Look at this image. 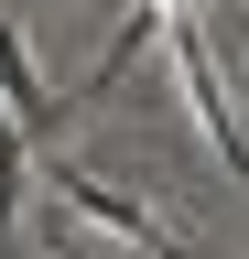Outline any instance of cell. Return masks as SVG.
Wrapping results in <instances>:
<instances>
[{
  "instance_id": "obj_4",
  "label": "cell",
  "mask_w": 249,
  "mask_h": 259,
  "mask_svg": "<svg viewBox=\"0 0 249 259\" xmlns=\"http://www.w3.org/2000/svg\"><path fill=\"white\" fill-rule=\"evenodd\" d=\"M22 151H33V141H22V130L0 119V248H11V216H22V173H33Z\"/></svg>"
},
{
  "instance_id": "obj_2",
  "label": "cell",
  "mask_w": 249,
  "mask_h": 259,
  "mask_svg": "<svg viewBox=\"0 0 249 259\" xmlns=\"http://www.w3.org/2000/svg\"><path fill=\"white\" fill-rule=\"evenodd\" d=\"M44 194H54L65 216H87V227H109V238H130V248H152V205H141V194H109V184H87L76 162H54V151H44Z\"/></svg>"
},
{
  "instance_id": "obj_3",
  "label": "cell",
  "mask_w": 249,
  "mask_h": 259,
  "mask_svg": "<svg viewBox=\"0 0 249 259\" xmlns=\"http://www.w3.org/2000/svg\"><path fill=\"white\" fill-rule=\"evenodd\" d=\"M0 108H11L22 141H54V130H65V97H44V76H33V54H22L11 22H0Z\"/></svg>"
},
{
  "instance_id": "obj_5",
  "label": "cell",
  "mask_w": 249,
  "mask_h": 259,
  "mask_svg": "<svg viewBox=\"0 0 249 259\" xmlns=\"http://www.w3.org/2000/svg\"><path fill=\"white\" fill-rule=\"evenodd\" d=\"M152 259H206V248H184V238H163V227H152Z\"/></svg>"
},
{
  "instance_id": "obj_1",
  "label": "cell",
  "mask_w": 249,
  "mask_h": 259,
  "mask_svg": "<svg viewBox=\"0 0 249 259\" xmlns=\"http://www.w3.org/2000/svg\"><path fill=\"white\" fill-rule=\"evenodd\" d=\"M163 44H173V87H184V108H195V130L217 141V162L249 184V130H238V108H228V76H217V54H206V32H195V11H163Z\"/></svg>"
},
{
  "instance_id": "obj_6",
  "label": "cell",
  "mask_w": 249,
  "mask_h": 259,
  "mask_svg": "<svg viewBox=\"0 0 249 259\" xmlns=\"http://www.w3.org/2000/svg\"><path fill=\"white\" fill-rule=\"evenodd\" d=\"M0 259H11V248H0Z\"/></svg>"
}]
</instances>
